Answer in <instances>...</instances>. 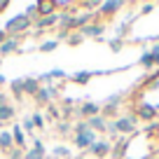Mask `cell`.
Masks as SVG:
<instances>
[{
    "instance_id": "1",
    "label": "cell",
    "mask_w": 159,
    "mask_h": 159,
    "mask_svg": "<svg viewBox=\"0 0 159 159\" xmlns=\"http://www.w3.org/2000/svg\"><path fill=\"white\" fill-rule=\"evenodd\" d=\"M33 28V21L28 19V16L24 14V12H19L16 16H12V19H7L5 21V26H2V30H5L7 35H24L26 30H30Z\"/></svg>"
},
{
    "instance_id": "2",
    "label": "cell",
    "mask_w": 159,
    "mask_h": 159,
    "mask_svg": "<svg viewBox=\"0 0 159 159\" xmlns=\"http://www.w3.org/2000/svg\"><path fill=\"white\" fill-rule=\"evenodd\" d=\"M112 129H115V134H122V136H126V134H134L136 131V124H138V117H136L134 112L131 115H124V117H115L112 122Z\"/></svg>"
},
{
    "instance_id": "3",
    "label": "cell",
    "mask_w": 159,
    "mask_h": 159,
    "mask_svg": "<svg viewBox=\"0 0 159 159\" xmlns=\"http://www.w3.org/2000/svg\"><path fill=\"white\" fill-rule=\"evenodd\" d=\"M87 152L94 154V157H98V159H103V157H108V154H112V143H110L108 138H96L94 143L89 145Z\"/></svg>"
},
{
    "instance_id": "4",
    "label": "cell",
    "mask_w": 159,
    "mask_h": 159,
    "mask_svg": "<svg viewBox=\"0 0 159 159\" xmlns=\"http://www.w3.org/2000/svg\"><path fill=\"white\" fill-rule=\"evenodd\" d=\"M101 108H103V105L94 103V101H87V103L75 108V115H77L80 119H91V117H96V115H101Z\"/></svg>"
},
{
    "instance_id": "5",
    "label": "cell",
    "mask_w": 159,
    "mask_h": 159,
    "mask_svg": "<svg viewBox=\"0 0 159 159\" xmlns=\"http://www.w3.org/2000/svg\"><path fill=\"white\" fill-rule=\"evenodd\" d=\"M98 138V134L96 131H84V134H73V143L77 150H82V152H87L89 150V145L94 143V140Z\"/></svg>"
},
{
    "instance_id": "6",
    "label": "cell",
    "mask_w": 159,
    "mask_h": 159,
    "mask_svg": "<svg viewBox=\"0 0 159 159\" xmlns=\"http://www.w3.org/2000/svg\"><path fill=\"white\" fill-rule=\"evenodd\" d=\"M136 117H138V122H152L154 117H157V108H154L152 103H140V105H136Z\"/></svg>"
},
{
    "instance_id": "7",
    "label": "cell",
    "mask_w": 159,
    "mask_h": 159,
    "mask_svg": "<svg viewBox=\"0 0 159 159\" xmlns=\"http://www.w3.org/2000/svg\"><path fill=\"white\" fill-rule=\"evenodd\" d=\"M119 103H122V94H110L108 98H105V103H103V108H101V115H103L105 119L110 117V115H115L117 112V108H119Z\"/></svg>"
},
{
    "instance_id": "8",
    "label": "cell",
    "mask_w": 159,
    "mask_h": 159,
    "mask_svg": "<svg viewBox=\"0 0 159 159\" xmlns=\"http://www.w3.org/2000/svg\"><path fill=\"white\" fill-rule=\"evenodd\" d=\"M14 52H21V38L19 35H10V38L0 45V59L7 54H14Z\"/></svg>"
},
{
    "instance_id": "9",
    "label": "cell",
    "mask_w": 159,
    "mask_h": 159,
    "mask_svg": "<svg viewBox=\"0 0 159 159\" xmlns=\"http://www.w3.org/2000/svg\"><path fill=\"white\" fill-rule=\"evenodd\" d=\"M122 7H124V2H119V0H108V2H101V5H98V16H112V14H117Z\"/></svg>"
},
{
    "instance_id": "10",
    "label": "cell",
    "mask_w": 159,
    "mask_h": 159,
    "mask_svg": "<svg viewBox=\"0 0 159 159\" xmlns=\"http://www.w3.org/2000/svg\"><path fill=\"white\" fill-rule=\"evenodd\" d=\"M59 30H66V33H73L75 30V14L73 12H59Z\"/></svg>"
},
{
    "instance_id": "11",
    "label": "cell",
    "mask_w": 159,
    "mask_h": 159,
    "mask_svg": "<svg viewBox=\"0 0 159 159\" xmlns=\"http://www.w3.org/2000/svg\"><path fill=\"white\" fill-rule=\"evenodd\" d=\"M103 30H105V26L94 21V24L84 26V28H80V35H82V38H101V35H103Z\"/></svg>"
},
{
    "instance_id": "12",
    "label": "cell",
    "mask_w": 159,
    "mask_h": 159,
    "mask_svg": "<svg viewBox=\"0 0 159 159\" xmlns=\"http://www.w3.org/2000/svg\"><path fill=\"white\" fill-rule=\"evenodd\" d=\"M87 122H89V129L96 131V134H105V131H108V119H105L103 115H96V117L87 119Z\"/></svg>"
},
{
    "instance_id": "13",
    "label": "cell",
    "mask_w": 159,
    "mask_h": 159,
    "mask_svg": "<svg viewBox=\"0 0 159 159\" xmlns=\"http://www.w3.org/2000/svg\"><path fill=\"white\" fill-rule=\"evenodd\" d=\"M126 150H129V140L126 138H119L112 143V157L115 159H126Z\"/></svg>"
},
{
    "instance_id": "14",
    "label": "cell",
    "mask_w": 159,
    "mask_h": 159,
    "mask_svg": "<svg viewBox=\"0 0 159 159\" xmlns=\"http://www.w3.org/2000/svg\"><path fill=\"white\" fill-rule=\"evenodd\" d=\"M12 138H14V148H19V150L26 152V134H24V129H21V124L12 126Z\"/></svg>"
},
{
    "instance_id": "15",
    "label": "cell",
    "mask_w": 159,
    "mask_h": 159,
    "mask_svg": "<svg viewBox=\"0 0 159 159\" xmlns=\"http://www.w3.org/2000/svg\"><path fill=\"white\" fill-rule=\"evenodd\" d=\"M49 14H56L54 0H40L38 2V19L40 16H49Z\"/></svg>"
},
{
    "instance_id": "16",
    "label": "cell",
    "mask_w": 159,
    "mask_h": 159,
    "mask_svg": "<svg viewBox=\"0 0 159 159\" xmlns=\"http://www.w3.org/2000/svg\"><path fill=\"white\" fill-rule=\"evenodd\" d=\"M14 117H16V105L14 103L0 108V124H7V122H12Z\"/></svg>"
},
{
    "instance_id": "17",
    "label": "cell",
    "mask_w": 159,
    "mask_h": 159,
    "mask_svg": "<svg viewBox=\"0 0 159 159\" xmlns=\"http://www.w3.org/2000/svg\"><path fill=\"white\" fill-rule=\"evenodd\" d=\"M14 148V138H12V131H0V152L5 154Z\"/></svg>"
},
{
    "instance_id": "18",
    "label": "cell",
    "mask_w": 159,
    "mask_h": 159,
    "mask_svg": "<svg viewBox=\"0 0 159 159\" xmlns=\"http://www.w3.org/2000/svg\"><path fill=\"white\" fill-rule=\"evenodd\" d=\"M40 87L42 84L38 82V77H24V94L26 96H35Z\"/></svg>"
},
{
    "instance_id": "19",
    "label": "cell",
    "mask_w": 159,
    "mask_h": 159,
    "mask_svg": "<svg viewBox=\"0 0 159 159\" xmlns=\"http://www.w3.org/2000/svg\"><path fill=\"white\" fill-rule=\"evenodd\" d=\"M33 98H35V103H38V105H45V108H47V105H52V96H49V89H47V87H40L38 94H35Z\"/></svg>"
},
{
    "instance_id": "20",
    "label": "cell",
    "mask_w": 159,
    "mask_h": 159,
    "mask_svg": "<svg viewBox=\"0 0 159 159\" xmlns=\"http://www.w3.org/2000/svg\"><path fill=\"white\" fill-rule=\"evenodd\" d=\"M94 77V73H89V70H77V73H73L70 75V80H73V82H77V84H89V80Z\"/></svg>"
},
{
    "instance_id": "21",
    "label": "cell",
    "mask_w": 159,
    "mask_h": 159,
    "mask_svg": "<svg viewBox=\"0 0 159 159\" xmlns=\"http://www.w3.org/2000/svg\"><path fill=\"white\" fill-rule=\"evenodd\" d=\"M138 66H140V68H145V70H152L154 68V59H152V54H150V49H145L143 54H140Z\"/></svg>"
},
{
    "instance_id": "22",
    "label": "cell",
    "mask_w": 159,
    "mask_h": 159,
    "mask_svg": "<svg viewBox=\"0 0 159 159\" xmlns=\"http://www.w3.org/2000/svg\"><path fill=\"white\" fill-rule=\"evenodd\" d=\"M10 91L14 94V98H21V96H24V77L12 80L10 82Z\"/></svg>"
},
{
    "instance_id": "23",
    "label": "cell",
    "mask_w": 159,
    "mask_h": 159,
    "mask_svg": "<svg viewBox=\"0 0 159 159\" xmlns=\"http://www.w3.org/2000/svg\"><path fill=\"white\" fill-rule=\"evenodd\" d=\"M52 157L54 159H70V150L66 148V145H56V148L52 150Z\"/></svg>"
},
{
    "instance_id": "24",
    "label": "cell",
    "mask_w": 159,
    "mask_h": 159,
    "mask_svg": "<svg viewBox=\"0 0 159 159\" xmlns=\"http://www.w3.org/2000/svg\"><path fill=\"white\" fill-rule=\"evenodd\" d=\"M56 47H59V40L54 38V40H45V42H40L38 49H40V52H45V54H49V52H54Z\"/></svg>"
},
{
    "instance_id": "25",
    "label": "cell",
    "mask_w": 159,
    "mask_h": 159,
    "mask_svg": "<svg viewBox=\"0 0 159 159\" xmlns=\"http://www.w3.org/2000/svg\"><path fill=\"white\" fill-rule=\"evenodd\" d=\"M56 131H59L61 136H68V134H73V124H70L68 119H61L59 124H56Z\"/></svg>"
},
{
    "instance_id": "26",
    "label": "cell",
    "mask_w": 159,
    "mask_h": 159,
    "mask_svg": "<svg viewBox=\"0 0 159 159\" xmlns=\"http://www.w3.org/2000/svg\"><path fill=\"white\" fill-rule=\"evenodd\" d=\"M45 150H33V148H30V150H26V152H24V159H45Z\"/></svg>"
},
{
    "instance_id": "27",
    "label": "cell",
    "mask_w": 159,
    "mask_h": 159,
    "mask_svg": "<svg viewBox=\"0 0 159 159\" xmlns=\"http://www.w3.org/2000/svg\"><path fill=\"white\" fill-rule=\"evenodd\" d=\"M30 119H33V126H35V129H45L47 119H45V115H42V112H35V115H30Z\"/></svg>"
},
{
    "instance_id": "28",
    "label": "cell",
    "mask_w": 159,
    "mask_h": 159,
    "mask_svg": "<svg viewBox=\"0 0 159 159\" xmlns=\"http://www.w3.org/2000/svg\"><path fill=\"white\" fill-rule=\"evenodd\" d=\"M84 131H91L87 119H80V122H75V124H73V134H84Z\"/></svg>"
},
{
    "instance_id": "29",
    "label": "cell",
    "mask_w": 159,
    "mask_h": 159,
    "mask_svg": "<svg viewBox=\"0 0 159 159\" xmlns=\"http://www.w3.org/2000/svg\"><path fill=\"white\" fill-rule=\"evenodd\" d=\"M54 7H56V12H59V10H66V12H73L75 2H70V0H54Z\"/></svg>"
},
{
    "instance_id": "30",
    "label": "cell",
    "mask_w": 159,
    "mask_h": 159,
    "mask_svg": "<svg viewBox=\"0 0 159 159\" xmlns=\"http://www.w3.org/2000/svg\"><path fill=\"white\" fill-rule=\"evenodd\" d=\"M26 16H28L30 21H35L38 19V2H28V5H26V12H24Z\"/></svg>"
},
{
    "instance_id": "31",
    "label": "cell",
    "mask_w": 159,
    "mask_h": 159,
    "mask_svg": "<svg viewBox=\"0 0 159 159\" xmlns=\"http://www.w3.org/2000/svg\"><path fill=\"white\" fill-rule=\"evenodd\" d=\"M82 40H84V38H82V35H80V30H73V33L68 35V40H66V42H68L70 47H75V45H80V42H82Z\"/></svg>"
},
{
    "instance_id": "32",
    "label": "cell",
    "mask_w": 159,
    "mask_h": 159,
    "mask_svg": "<svg viewBox=\"0 0 159 159\" xmlns=\"http://www.w3.org/2000/svg\"><path fill=\"white\" fill-rule=\"evenodd\" d=\"M47 117L49 119H59L61 122V110L56 108V105H47Z\"/></svg>"
},
{
    "instance_id": "33",
    "label": "cell",
    "mask_w": 159,
    "mask_h": 159,
    "mask_svg": "<svg viewBox=\"0 0 159 159\" xmlns=\"http://www.w3.org/2000/svg\"><path fill=\"white\" fill-rule=\"evenodd\" d=\"M5 159H24V150H19V148H12L10 152H5Z\"/></svg>"
},
{
    "instance_id": "34",
    "label": "cell",
    "mask_w": 159,
    "mask_h": 159,
    "mask_svg": "<svg viewBox=\"0 0 159 159\" xmlns=\"http://www.w3.org/2000/svg\"><path fill=\"white\" fill-rule=\"evenodd\" d=\"M108 45H110V49H112V52H119L122 47H124V40H119V38H112V40H108Z\"/></svg>"
},
{
    "instance_id": "35",
    "label": "cell",
    "mask_w": 159,
    "mask_h": 159,
    "mask_svg": "<svg viewBox=\"0 0 159 159\" xmlns=\"http://www.w3.org/2000/svg\"><path fill=\"white\" fill-rule=\"evenodd\" d=\"M21 129H24V134H33V131H35V126H33V119H30V117H26L24 122H21Z\"/></svg>"
},
{
    "instance_id": "36",
    "label": "cell",
    "mask_w": 159,
    "mask_h": 159,
    "mask_svg": "<svg viewBox=\"0 0 159 159\" xmlns=\"http://www.w3.org/2000/svg\"><path fill=\"white\" fill-rule=\"evenodd\" d=\"M49 77H52V80H63V77H66V70H63V68H54V70L49 73Z\"/></svg>"
},
{
    "instance_id": "37",
    "label": "cell",
    "mask_w": 159,
    "mask_h": 159,
    "mask_svg": "<svg viewBox=\"0 0 159 159\" xmlns=\"http://www.w3.org/2000/svg\"><path fill=\"white\" fill-rule=\"evenodd\" d=\"M150 54H152V59H154V66H159V45L150 47Z\"/></svg>"
},
{
    "instance_id": "38",
    "label": "cell",
    "mask_w": 159,
    "mask_h": 159,
    "mask_svg": "<svg viewBox=\"0 0 159 159\" xmlns=\"http://www.w3.org/2000/svg\"><path fill=\"white\" fill-rule=\"evenodd\" d=\"M2 105H10V94L0 89V108H2Z\"/></svg>"
},
{
    "instance_id": "39",
    "label": "cell",
    "mask_w": 159,
    "mask_h": 159,
    "mask_svg": "<svg viewBox=\"0 0 159 159\" xmlns=\"http://www.w3.org/2000/svg\"><path fill=\"white\" fill-rule=\"evenodd\" d=\"M152 10H154V5H152V2H145V5L140 7V14H150Z\"/></svg>"
},
{
    "instance_id": "40",
    "label": "cell",
    "mask_w": 159,
    "mask_h": 159,
    "mask_svg": "<svg viewBox=\"0 0 159 159\" xmlns=\"http://www.w3.org/2000/svg\"><path fill=\"white\" fill-rule=\"evenodd\" d=\"M30 143H33V150H45V143H42L40 138H33Z\"/></svg>"
},
{
    "instance_id": "41",
    "label": "cell",
    "mask_w": 159,
    "mask_h": 159,
    "mask_svg": "<svg viewBox=\"0 0 159 159\" xmlns=\"http://www.w3.org/2000/svg\"><path fill=\"white\" fill-rule=\"evenodd\" d=\"M98 5H101V2H82V7H84V10H96Z\"/></svg>"
},
{
    "instance_id": "42",
    "label": "cell",
    "mask_w": 159,
    "mask_h": 159,
    "mask_svg": "<svg viewBox=\"0 0 159 159\" xmlns=\"http://www.w3.org/2000/svg\"><path fill=\"white\" fill-rule=\"evenodd\" d=\"M7 38H10V35H7V33H5V30H2V26H0V45H2V42H5V40H7Z\"/></svg>"
},
{
    "instance_id": "43",
    "label": "cell",
    "mask_w": 159,
    "mask_h": 159,
    "mask_svg": "<svg viewBox=\"0 0 159 159\" xmlns=\"http://www.w3.org/2000/svg\"><path fill=\"white\" fill-rule=\"evenodd\" d=\"M7 84V77H5V75H0V87H5Z\"/></svg>"
},
{
    "instance_id": "44",
    "label": "cell",
    "mask_w": 159,
    "mask_h": 159,
    "mask_svg": "<svg viewBox=\"0 0 159 159\" xmlns=\"http://www.w3.org/2000/svg\"><path fill=\"white\" fill-rule=\"evenodd\" d=\"M75 159H87V157H84V154H80V157H75Z\"/></svg>"
},
{
    "instance_id": "45",
    "label": "cell",
    "mask_w": 159,
    "mask_h": 159,
    "mask_svg": "<svg viewBox=\"0 0 159 159\" xmlns=\"http://www.w3.org/2000/svg\"><path fill=\"white\" fill-rule=\"evenodd\" d=\"M154 108H157V112H159V103H157V105H154Z\"/></svg>"
},
{
    "instance_id": "46",
    "label": "cell",
    "mask_w": 159,
    "mask_h": 159,
    "mask_svg": "<svg viewBox=\"0 0 159 159\" xmlns=\"http://www.w3.org/2000/svg\"><path fill=\"white\" fill-rule=\"evenodd\" d=\"M0 66H2V59H0Z\"/></svg>"
},
{
    "instance_id": "47",
    "label": "cell",
    "mask_w": 159,
    "mask_h": 159,
    "mask_svg": "<svg viewBox=\"0 0 159 159\" xmlns=\"http://www.w3.org/2000/svg\"><path fill=\"white\" fill-rule=\"evenodd\" d=\"M0 159H2V152H0Z\"/></svg>"
}]
</instances>
